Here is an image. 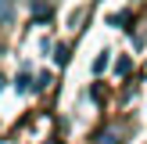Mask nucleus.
Returning <instances> with one entry per match:
<instances>
[{"mask_svg": "<svg viewBox=\"0 0 147 144\" xmlns=\"http://www.w3.org/2000/svg\"><path fill=\"white\" fill-rule=\"evenodd\" d=\"M0 86H4V79H0Z\"/></svg>", "mask_w": 147, "mask_h": 144, "instance_id": "obj_5", "label": "nucleus"}, {"mask_svg": "<svg viewBox=\"0 0 147 144\" xmlns=\"http://www.w3.org/2000/svg\"><path fill=\"white\" fill-rule=\"evenodd\" d=\"M11 14H14V4H11V0H0V25H7Z\"/></svg>", "mask_w": 147, "mask_h": 144, "instance_id": "obj_1", "label": "nucleus"}, {"mask_svg": "<svg viewBox=\"0 0 147 144\" xmlns=\"http://www.w3.org/2000/svg\"><path fill=\"white\" fill-rule=\"evenodd\" d=\"M54 61H57V65H68V47H57V50H54Z\"/></svg>", "mask_w": 147, "mask_h": 144, "instance_id": "obj_3", "label": "nucleus"}, {"mask_svg": "<svg viewBox=\"0 0 147 144\" xmlns=\"http://www.w3.org/2000/svg\"><path fill=\"white\" fill-rule=\"evenodd\" d=\"M29 83H32V79H29V72H22V76H18V83H14V86H18V90H29Z\"/></svg>", "mask_w": 147, "mask_h": 144, "instance_id": "obj_4", "label": "nucleus"}, {"mask_svg": "<svg viewBox=\"0 0 147 144\" xmlns=\"http://www.w3.org/2000/svg\"><path fill=\"white\" fill-rule=\"evenodd\" d=\"M108 69V50H100L97 58H93V72H104Z\"/></svg>", "mask_w": 147, "mask_h": 144, "instance_id": "obj_2", "label": "nucleus"}]
</instances>
